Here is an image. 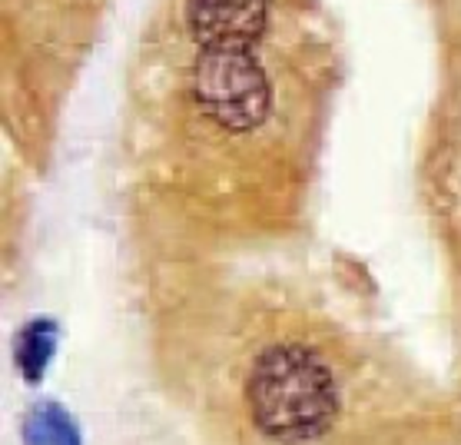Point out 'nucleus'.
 Wrapping results in <instances>:
<instances>
[{"label": "nucleus", "mask_w": 461, "mask_h": 445, "mask_svg": "<svg viewBox=\"0 0 461 445\" xmlns=\"http://www.w3.org/2000/svg\"><path fill=\"white\" fill-rule=\"evenodd\" d=\"M246 405L266 439L285 445L312 442L336 422L339 386L312 350L283 342L269 346L249 369Z\"/></svg>", "instance_id": "nucleus-1"}, {"label": "nucleus", "mask_w": 461, "mask_h": 445, "mask_svg": "<svg viewBox=\"0 0 461 445\" xmlns=\"http://www.w3.org/2000/svg\"><path fill=\"white\" fill-rule=\"evenodd\" d=\"M193 84L203 110L232 133H246L269 117L273 86L252 50L200 47Z\"/></svg>", "instance_id": "nucleus-2"}, {"label": "nucleus", "mask_w": 461, "mask_h": 445, "mask_svg": "<svg viewBox=\"0 0 461 445\" xmlns=\"http://www.w3.org/2000/svg\"><path fill=\"white\" fill-rule=\"evenodd\" d=\"M269 23V0H189V31L210 50H252Z\"/></svg>", "instance_id": "nucleus-3"}, {"label": "nucleus", "mask_w": 461, "mask_h": 445, "mask_svg": "<svg viewBox=\"0 0 461 445\" xmlns=\"http://www.w3.org/2000/svg\"><path fill=\"white\" fill-rule=\"evenodd\" d=\"M53 350H57V322L31 319L17 332V342H14V359H17V369H21L23 379L41 382L53 359Z\"/></svg>", "instance_id": "nucleus-4"}, {"label": "nucleus", "mask_w": 461, "mask_h": 445, "mask_svg": "<svg viewBox=\"0 0 461 445\" xmlns=\"http://www.w3.org/2000/svg\"><path fill=\"white\" fill-rule=\"evenodd\" d=\"M23 445H84V439L67 409L41 403L23 419Z\"/></svg>", "instance_id": "nucleus-5"}]
</instances>
